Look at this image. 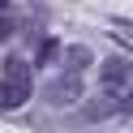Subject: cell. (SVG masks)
<instances>
[{"label": "cell", "mask_w": 133, "mask_h": 133, "mask_svg": "<svg viewBox=\"0 0 133 133\" xmlns=\"http://www.w3.org/2000/svg\"><path fill=\"white\" fill-rule=\"evenodd\" d=\"M77 99H82V77L77 73H64V77H56V82L43 86V103H52V107H69Z\"/></svg>", "instance_id": "1"}, {"label": "cell", "mask_w": 133, "mask_h": 133, "mask_svg": "<svg viewBox=\"0 0 133 133\" xmlns=\"http://www.w3.org/2000/svg\"><path fill=\"white\" fill-rule=\"evenodd\" d=\"M129 77H133V60H124V56H107V60H103V69H99L103 90H120Z\"/></svg>", "instance_id": "2"}, {"label": "cell", "mask_w": 133, "mask_h": 133, "mask_svg": "<svg viewBox=\"0 0 133 133\" xmlns=\"http://www.w3.org/2000/svg\"><path fill=\"white\" fill-rule=\"evenodd\" d=\"M30 95H35V90H30V82H17V77H0V107H4V112L22 107Z\"/></svg>", "instance_id": "3"}, {"label": "cell", "mask_w": 133, "mask_h": 133, "mask_svg": "<svg viewBox=\"0 0 133 133\" xmlns=\"http://www.w3.org/2000/svg\"><path fill=\"white\" fill-rule=\"evenodd\" d=\"M90 60H95V56H90V47H69V52H64V64H69V73H82V69H90Z\"/></svg>", "instance_id": "4"}, {"label": "cell", "mask_w": 133, "mask_h": 133, "mask_svg": "<svg viewBox=\"0 0 133 133\" xmlns=\"http://www.w3.org/2000/svg\"><path fill=\"white\" fill-rule=\"evenodd\" d=\"M0 77H17V82H30V64L13 56V60H4V73H0Z\"/></svg>", "instance_id": "5"}, {"label": "cell", "mask_w": 133, "mask_h": 133, "mask_svg": "<svg viewBox=\"0 0 133 133\" xmlns=\"http://www.w3.org/2000/svg\"><path fill=\"white\" fill-rule=\"evenodd\" d=\"M56 52H60V43H56V39H43V43H39V64H52Z\"/></svg>", "instance_id": "6"}, {"label": "cell", "mask_w": 133, "mask_h": 133, "mask_svg": "<svg viewBox=\"0 0 133 133\" xmlns=\"http://www.w3.org/2000/svg\"><path fill=\"white\" fill-rule=\"evenodd\" d=\"M107 26H112V30H116L120 39H129V43H133V22H124V17H112Z\"/></svg>", "instance_id": "7"}, {"label": "cell", "mask_w": 133, "mask_h": 133, "mask_svg": "<svg viewBox=\"0 0 133 133\" xmlns=\"http://www.w3.org/2000/svg\"><path fill=\"white\" fill-rule=\"evenodd\" d=\"M13 30H17V26H13V17H9V13H4V17H0V39H9Z\"/></svg>", "instance_id": "8"}, {"label": "cell", "mask_w": 133, "mask_h": 133, "mask_svg": "<svg viewBox=\"0 0 133 133\" xmlns=\"http://www.w3.org/2000/svg\"><path fill=\"white\" fill-rule=\"evenodd\" d=\"M4 4H9V0H0V9H4Z\"/></svg>", "instance_id": "9"}]
</instances>
